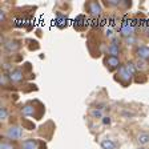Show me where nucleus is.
Masks as SVG:
<instances>
[{"label": "nucleus", "instance_id": "1", "mask_svg": "<svg viewBox=\"0 0 149 149\" xmlns=\"http://www.w3.org/2000/svg\"><path fill=\"white\" fill-rule=\"evenodd\" d=\"M133 31H135V27L132 25V20H128V17L125 16L120 27V33L124 37H129V36H133Z\"/></svg>", "mask_w": 149, "mask_h": 149}, {"label": "nucleus", "instance_id": "2", "mask_svg": "<svg viewBox=\"0 0 149 149\" xmlns=\"http://www.w3.org/2000/svg\"><path fill=\"white\" fill-rule=\"evenodd\" d=\"M7 138L9 140H17V138H21L23 137V129L20 126H9L7 129V133H6Z\"/></svg>", "mask_w": 149, "mask_h": 149}, {"label": "nucleus", "instance_id": "3", "mask_svg": "<svg viewBox=\"0 0 149 149\" xmlns=\"http://www.w3.org/2000/svg\"><path fill=\"white\" fill-rule=\"evenodd\" d=\"M85 7H87L88 12H89L95 19H99V16L101 15V6H100L97 2H88Z\"/></svg>", "mask_w": 149, "mask_h": 149}, {"label": "nucleus", "instance_id": "4", "mask_svg": "<svg viewBox=\"0 0 149 149\" xmlns=\"http://www.w3.org/2000/svg\"><path fill=\"white\" fill-rule=\"evenodd\" d=\"M73 25H75V28H77V29L87 28V27H89V25H91V20H89V19H87L84 15H79V16L75 19Z\"/></svg>", "mask_w": 149, "mask_h": 149}, {"label": "nucleus", "instance_id": "5", "mask_svg": "<svg viewBox=\"0 0 149 149\" xmlns=\"http://www.w3.org/2000/svg\"><path fill=\"white\" fill-rule=\"evenodd\" d=\"M117 76H120V81H122L124 85H126L128 83H131V79H132V75L126 71L125 65H121V67L119 68Z\"/></svg>", "mask_w": 149, "mask_h": 149}, {"label": "nucleus", "instance_id": "6", "mask_svg": "<svg viewBox=\"0 0 149 149\" xmlns=\"http://www.w3.org/2000/svg\"><path fill=\"white\" fill-rule=\"evenodd\" d=\"M105 64H106V67L112 71V69H115V68H117L120 65V59L117 56L108 55V57H105Z\"/></svg>", "mask_w": 149, "mask_h": 149}, {"label": "nucleus", "instance_id": "7", "mask_svg": "<svg viewBox=\"0 0 149 149\" xmlns=\"http://www.w3.org/2000/svg\"><path fill=\"white\" fill-rule=\"evenodd\" d=\"M108 53H109L111 56H117V55L120 53L119 41H117V39H116V37H113V39H112V43H111V45L108 47ZM117 57H119V56H117Z\"/></svg>", "mask_w": 149, "mask_h": 149}, {"label": "nucleus", "instance_id": "8", "mask_svg": "<svg viewBox=\"0 0 149 149\" xmlns=\"http://www.w3.org/2000/svg\"><path fill=\"white\" fill-rule=\"evenodd\" d=\"M67 16L65 15H63L61 12H57L56 13V19H55V24L59 27V28H64V27H67Z\"/></svg>", "mask_w": 149, "mask_h": 149}, {"label": "nucleus", "instance_id": "9", "mask_svg": "<svg viewBox=\"0 0 149 149\" xmlns=\"http://www.w3.org/2000/svg\"><path fill=\"white\" fill-rule=\"evenodd\" d=\"M21 149H39V141L33 140V138H28V140L23 141Z\"/></svg>", "mask_w": 149, "mask_h": 149}, {"label": "nucleus", "instance_id": "10", "mask_svg": "<svg viewBox=\"0 0 149 149\" xmlns=\"http://www.w3.org/2000/svg\"><path fill=\"white\" fill-rule=\"evenodd\" d=\"M8 77L13 83H20L21 80H23V71L21 69H13V71H11Z\"/></svg>", "mask_w": 149, "mask_h": 149}, {"label": "nucleus", "instance_id": "11", "mask_svg": "<svg viewBox=\"0 0 149 149\" xmlns=\"http://www.w3.org/2000/svg\"><path fill=\"white\" fill-rule=\"evenodd\" d=\"M136 56H137L138 59H141V60H148V59H149V47L142 45V47L137 48Z\"/></svg>", "mask_w": 149, "mask_h": 149}, {"label": "nucleus", "instance_id": "12", "mask_svg": "<svg viewBox=\"0 0 149 149\" xmlns=\"http://www.w3.org/2000/svg\"><path fill=\"white\" fill-rule=\"evenodd\" d=\"M4 48L7 49V51H17L19 48H20V44H19V43L17 41H13V40H9V41H7L6 43V44H4Z\"/></svg>", "mask_w": 149, "mask_h": 149}, {"label": "nucleus", "instance_id": "13", "mask_svg": "<svg viewBox=\"0 0 149 149\" xmlns=\"http://www.w3.org/2000/svg\"><path fill=\"white\" fill-rule=\"evenodd\" d=\"M137 141H138L140 145H145V144H148V142H149V133H145V132L140 133V135L137 136Z\"/></svg>", "mask_w": 149, "mask_h": 149}, {"label": "nucleus", "instance_id": "14", "mask_svg": "<svg viewBox=\"0 0 149 149\" xmlns=\"http://www.w3.org/2000/svg\"><path fill=\"white\" fill-rule=\"evenodd\" d=\"M21 113L24 116H33L35 115V108L32 105H25L24 108H21Z\"/></svg>", "mask_w": 149, "mask_h": 149}, {"label": "nucleus", "instance_id": "15", "mask_svg": "<svg viewBox=\"0 0 149 149\" xmlns=\"http://www.w3.org/2000/svg\"><path fill=\"white\" fill-rule=\"evenodd\" d=\"M135 65H136V68L140 69V71H145V69H148V63H146V60H141V59H138V60L135 63Z\"/></svg>", "mask_w": 149, "mask_h": 149}, {"label": "nucleus", "instance_id": "16", "mask_svg": "<svg viewBox=\"0 0 149 149\" xmlns=\"http://www.w3.org/2000/svg\"><path fill=\"white\" fill-rule=\"evenodd\" d=\"M101 146H102V149H115L116 144L112 140H102L101 141Z\"/></svg>", "mask_w": 149, "mask_h": 149}, {"label": "nucleus", "instance_id": "17", "mask_svg": "<svg viewBox=\"0 0 149 149\" xmlns=\"http://www.w3.org/2000/svg\"><path fill=\"white\" fill-rule=\"evenodd\" d=\"M125 68H126V71H128V72H129V73H131L132 76H133V75L136 73V71H137V68H136V65H135V64H133V63H131V61H129V63H126V64H125Z\"/></svg>", "mask_w": 149, "mask_h": 149}, {"label": "nucleus", "instance_id": "18", "mask_svg": "<svg viewBox=\"0 0 149 149\" xmlns=\"http://www.w3.org/2000/svg\"><path fill=\"white\" fill-rule=\"evenodd\" d=\"M91 116L95 117V119H102V113L100 109H92L91 111Z\"/></svg>", "mask_w": 149, "mask_h": 149}, {"label": "nucleus", "instance_id": "19", "mask_svg": "<svg viewBox=\"0 0 149 149\" xmlns=\"http://www.w3.org/2000/svg\"><path fill=\"white\" fill-rule=\"evenodd\" d=\"M7 116H8L7 108H4V106H2V108H0V119H2V120H7Z\"/></svg>", "mask_w": 149, "mask_h": 149}, {"label": "nucleus", "instance_id": "20", "mask_svg": "<svg viewBox=\"0 0 149 149\" xmlns=\"http://www.w3.org/2000/svg\"><path fill=\"white\" fill-rule=\"evenodd\" d=\"M125 43L128 45H132V44H135L136 43V39L133 37V36H129V37H125Z\"/></svg>", "mask_w": 149, "mask_h": 149}, {"label": "nucleus", "instance_id": "21", "mask_svg": "<svg viewBox=\"0 0 149 149\" xmlns=\"http://www.w3.org/2000/svg\"><path fill=\"white\" fill-rule=\"evenodd\" d=\"M105 4L109 6V7H116V6L120 4V2L119 0H109V2H105Z\"/></svg>", "mask_w": 149, "mask_h": 149}, {"label": "nucleus", "instance_id": "22", "mask_svg": "<svg viewBox=\"0 0 149 149\" xmlns=\"http://www.w3.org/2000/svg\"><path fill=\"white\" fill-rule=\"evenodd\" d=\"M121 115H122L124 117H133V116H135V113H133V112H129V111H122Z\"/></svg>", "mask_w": 149, "mask_h": 149}, {"label": "nucleus", "instance_id": "23", "mask_svg": "<svg viewBox=\"0 0 149 149\" xmlns=\"http://www.w3.org/2000/svg\"><path fill=\"white\" fill-rule=\"evenodd\" d=\"M105 35L108 36L109 39H113L115 36H113V31H112V28H106V31H105Z\"/></svg>", "mask_w": 149, "mask_h": 149}, {"label": "nucleus", "instance_id": "24", "mask_svg": "<svg viewBox=\"0 0 149 149\" xmlns=\"http://www.w3.org/2000/svg\"><path fill=\"white\" fill-rule=\"evenodd\" d=\"M102 124H105V125H108V124H111V117H108V116H105V117H102Z\"/></svg>", "mask_w": 149, "mask_h": 149}, {"label": "nucleus", "instance_id": "25", "mask_svg": "<svg viewBox=\"0 0 149 149\" xmlns=\"http://www.w3.org/2000/svg\"><path fill=\"white\" fill-rule=\"evenodd\" d=\"M2 84H3V87H6V85H7V75H3L2 76Z\"/></svg>", "mask_w": 149, "mask_h": 149}, {"label": "nucleus", "instance_id": "26", "mask_svg": "<svg viewBox=\"0 0 149 149\" xmlns=\"http://www.w3.org/2000/svg\"><path fill=\"white\" fill-rule=\"evenodd\" d=\"M0 19H2V21H4V20H6V13H4V11L0 12Z\"/></svg>", "mask_w": 149, "mask_h": 149}, {"label": "nucleus", "instance_id": "27", "mask_svg": "<svg viewBox=\"0 0 149 149\" xmlns=\"http://www.w3.org/2000/svg\"><path fill=\"white\" fill-rule=\"evenodd\" d=\"M145 35H146V37H149V25L145 28Z\"/></svg>", "mask_w": 149, "mask_h": 149}, {"label": "nucleus", "instance_id": "28", "mask_svg": "<svg viewBox=\"0 0 149 149\" xmlns=\"http://www.w3.org/2000/svg\"><path fill=\"white\" fill-rule=\"evenodd\" d=\"M140 149H144V148H140Z\"/></svg>", "mask_w": 149, "mask_h": 149}]
</instances>
